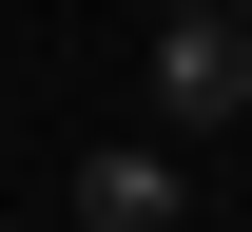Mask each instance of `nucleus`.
I'll list each match as a JSON object with an SVG mask.
<instances>
[{
    "label": "nucleus",
    "instance_id": "f257e3e1",
    "mask_svg": "<svg viewBox=\"0 0 252 232\" xmlns=\"http://www.w3.org/2000/svg\"><path fill=\"white\" fill-rule=\"evenodd\" d=\"M252 116V39H233V0H156V135L194 155V135H233Z\"/></svg>",
    "mask_w": 252,
    "mask_h": 232
},
{
    "label": "nucleus",
    "instance_id": "7ed1b4c3",
    "mask_svg": "<svg viewBox=\"0 0 252 232\" xmlns=\"http://www.w3.org/2000/svg\"><path fill=\"white\" fill-rule=\"evenodd\" d=\"M233 39H252V0H233Z\"/></svg>",
    "mask_w": 252,
    "mask_h": 232
},
{
    "label": "nucleus",
    "instance_id": "f03ea898",
    "mask_svg": "<svg viewBox=\"0 0 252 232\" xmlns=\"http://www.w3.org/2000/svg\"><path fill=\"white\" fill-rule=\"evenodd\" d=\"M175 194H194L175 135H97V155H78V232H175Z\"/></svg>",
    "mask_w": 252,
    "mask_h": 232
}]
</instances>
